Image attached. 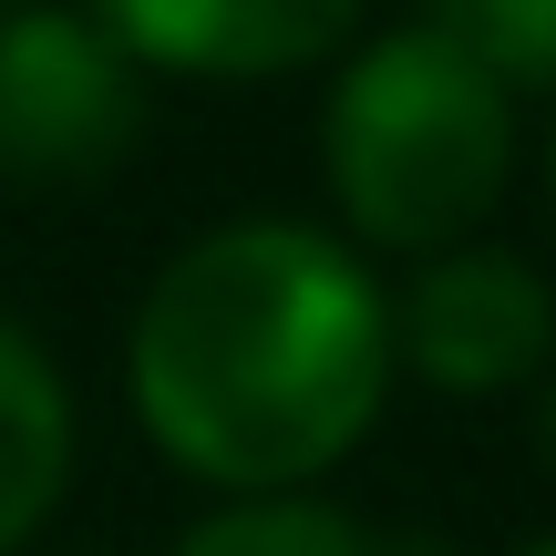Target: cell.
<instances>
[{"label": "cell", "instance_id": "52a82bcc", "mask_svg": "<svg viewBox=\"0 0 556 556\" xmlns=\"http://www.w3.org/2000/svg\"><path fill=\"white\" fill-rule=\"evenodd\" d=\"M165 556H381V536L330 495H217Z\"/></svg>", "mask_w": 556, "mask_h": 556}, {"label": "cell", "instance_id": "9c48e42d", "mask_svg": "<svg viewBox=\"0 0 556 556\" xmlns=\"http://www.w3.org/2000/svg\"><path fill=\"white\" fill-rule=\"evenodd\" d=\"M526 443H536V464L556 475V361H546V381H536V402H526Z\"/></svg>", "mask_w": 556, "mask_h": 556}, {"label": "cell", "instance_id": "277c9868", "mask_svg": "<svg viewBox=\"0 0 556 556\" xmlns=\"http://www.w3.org/2000/svg\"><path fill=\"white\" fill-rule=\"evenodd\" d=\"M392 361L454 402H516L556 361V278L495 238L413 258L392 299Z\"/></svg>", "mask_w": 556, "mask_h": 556}, {"label": "cell", "instance_id": "6da1fadb", "mask_svg": "<svg viewBox=\"0 0 556 556\" xmlns=\"http://www.w3.org/2000/svg\"><path fill=\"white\" fill-rule=\"evenodd\" d=\"M392 289L309 217H227L144 278L124 330L135 422L217 495H309L392 402Z\"/></svg>", "mask_w": 556, "mask_h": 556}, {"label": "cell", "instance_id": "30bf717a", "mask_svg": "<svg viewBox=\"0 0 556 556\" xmlns=\"http://www.w3.org/2000/svg\"><path fill=\"white\" fill-rule=\"evenodd\" d=\"M516 556H556V536H526V546H516Z\"/></svg>", "mask_w": 556, "mask_h": 556}, {"label": "cell", "instance_id": "ba28073f", "mask_svg": "<svg viewBox=\"0 0 556 556\" xmlns=\"http://www.w3.org/2000/svg\"><path fill=\"white\" fill-rule=\"evenodd\" d=\"M454 52H475L505 93H556V0H422Z\"/></svg>", "mask_w": 556, "mask_h": 556}, {"label": "cell", "instance_id": "8fae6325", "mask_svg": "<svg viewBox=\"0 0 556 556\" xmlns=\"http://www.w3.org/2000/svg\"><path fill=\"white\" fill-rule=\"evenodd\" d=\"M546 186H556V144H546Z\"/></svg>", "mask_w": 556, "mask_h": 556}, {"label": "cell", "instance_id": "7c38bea8", "mask_svg": "<svg viewBox=\"0 0 556 556\" xmlns=\"http://www.w3.org/2000/svg\"><path fill=\"white\" fill-rule=\"evenodd\" d=\"M73 556H93V546H73Z\"/></svg>", "mask_w": 556, "mask_h": 556}, {"label": "cell", "instance_id": "8992f818", "mask_svg": "<svg viewBox=\"0 0 556 556\" xmlns=\"http://www.w3.org/2000/svg\"><path fill=\"white\" fill-rule=\"evenodd\" d=\"M83 454V413L62 361L0 309V556H31V536L62 516Z\"/></svg>", "mask_w": 556, "mask_h": 556}, {"label": "cell", "instance_id": "3957f363", "mask_svg": "<svg viewBox=\"0 0 556 556\" xmlns=\"http://www.w3.org/2000/svg\"><path fill=\"white\" fill-rule=\"evenodd\" d=\"M144 135V73L93 11L11 0L0 11V186L62 197L103 186Z\"/></svg>", "mask_w": 556, "mask_h": 556}, {"label": "cell", "instance_id": "4fadbf2b", "mask_svg": "<svg viewBox=\"0 0 556 556\" xmlns=\"http://www.w3.org/2000/svg\"><path fill=\"white\" fill-rule=\"evenodd\" d=\"M0 11H11V0H0Z\"/></svg>", "mask_w": 556, "mask_h": 556}, {"label": "cell", "instance_id": "5b68a950", "mask_svg": "<svg viewBox=\"0 0 556 556\" xmlns=\"http://www.w3.org/2000/svg\"><path fill=\"white\" fill-rule=\"evenodd\" d=\"M135 52V73L165 83H278L340 62L361 41L371 0H83Z\"/></svg>", "mask_w": 556, "mask_h": 556}, {"label": "cell", "instance_id": "7a4b0ae2", "mask_svg": "<svg viewBox=\"0 0 556 556\" xmlns=\"http://www.w3.org/2000/svg\"><path fill=\"white\" fill-rule=\"evenodd\" d=\"M319 176L361 258H443L516 186V93L433 21L351 41L319 103Z\"/></svg>", "mask_w": 556, "mask_h": 556}]
</instances>
